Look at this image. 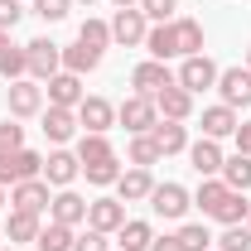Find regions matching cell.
<instances>
[{"label": "cell", "instance_id": "obj_1", "mask_svg": "<svg viewBox=\"0 0 251 251\" xmlns=\"http://www.w3.org/2000/svg\"><path fill=\"white\" fill-rule=\"evenodd\" d=\"M116 121L130 130V135H145V130H155V121H159V111H155V97H126L121 106H116Z\"/></svg>", "mask_w": 251, "mask_h": 251}, {"label": "cell", "instance_id": "obj_2", "mask_svg": "<svg viewBox=\"0 0 251 251\" xmlns=\"http://www.w3.org/2000/svg\"><path fill=\"white\" fill-rule=\"evenodd\" d=\"M145 34H150V20L140 15V5H130V10H116V20H111V39H116V44L135 49V44H145Z\"/></svg>", "mask_w": 251, "mask_h": 251}, {"label": "cell", "instance_id": "obj_3", "mask_svg": "<svg viewBox=\"0 0 251 251\" xmlns=\"http://www.w3.org/2000/svg\"><path fill=\"white\" fill-rule=\"evenodd\" d=\"M77 126H87L92 135H106V130L116 126V106H111L106 97H82V101H77Z\"/></svg>", "mask_w": 251, "mask_h": 251}, {"label": "cell", "instance_id": "obj_4", "mask_svg": "<svg viewBox=\"0 0 251 251\" xmlns=\"http://www.w3.org/2000/svg\"><path fill=\"white\" fill-rule=\"evenodd\" d=\"M25 58H29V77H53L63 68V49L58 44H49V39H34V44H25Z\"/></svg>", "mask_w": 251, "mask_h": 251}, {"label": "cell", "instance_id": "obj_5", "mask_svg": "<svg viewBox=\"0 0 251 251\" xmlns=\"http://www.w3.org/2000/svg\"><path fill=\"white\" fill-rule=\"evenodd\" d=\"M218 92H222V106H251V68H227L218 73Z\"/></svg>", "mask_w": 251, "mask_h": 251}, {"label": "cell", "instance_id": "obj_6", "mask_svg": "<svg viewBox=\"0 0 251 251\" xmlns=\"http://www.w3.org/2000/svg\"><path fill=\"white\" fill-rule=\"evenodd\" d=\"M184 92H203V87H218V68H213V58H203V53H193V58H184V68H179V77H174Z\"/></svg>", "mask_w": 251, "mask_h": 251}, {"label": "cell", "instance_id": "obj_7", "mask_svg": "<svg viewBox=\"0 0 251 251\" xmlns=\"http://www.w3.org/2000/svg\"><path fill=\"white\" fill-rule=\"evenodd\" d=\"M10 203H15V213H44L53 198H49V179H25V184H15L10 188Z\"/></svg>", "mask_w": 251, "mask_h": 251}, {"label": "cell", "instance_id": "obj_8", "mask_svg": "<svg viewBox=\"0 0 251 251\" xmlns=\"http://www.w3.org/2000/svg\"><path fill=\"white\" fill-rule=\"evenodd\" d=\"M188 203H193V198H188V188L184 184H155V193H150V208H155L159 218H184L188 213Z\"/></svg>", "mask_w": 251, "mask_h": 251}, {"label": "cell", "instance_id": "obj_9", "mask_svg": "<svg viewBox=\"0 0 251 251\" xmlns=\"http://www.w3.org/2000/svg\"><path fill=\"white\" fill-rule=\"evenodd\" d=\"M130 82H135L140 97H155V92H164V87H174V73H169L159 58H145L135 73H130Z\"/></svg>", "mask_w": 251, "mask_h": 251}, {"label": "cell", "instance_id": "obj_10", "mask_svg": "<svg viewBox=\"0 0 251 251\" xmlns=\"http://www.w3.org/2000/svg\"><path fill=\"white\" fill-rule=\"evenodd\" d=\"M87 227H97V232H121L126 227V208L121 198H97V203H87Z\"/></svg>", "mask_w": 251, "mask_h": 251}, {"label": "cell", "instance_id": "obj_11", "mask_svg": "<svg viewBox=\"0 0 251 251\" xmlns=\"http://www.w3.org/2000/svg\"><path fill=\"white\" fill-rule=\"evenodd\" d=\"M10 116H39V111H44V87H39V82H25V77H20V82H10Z\"/></svg>", "mask_w": 251, "mask_h": 251}, {"label": "cell", "instance_id": "obj_12", "mask_svg": "<svg viewBox=\"0 0 251 251\" xmlns=\"http://www.w3.org/2000/svg\"><path fill=\"white\" fill-rule=\"evenodd\" d=\"M77 101H82V77H77V73H53V77H49V106L77 111Z\"/></svg>", "mask_w": 251, "mask_h": 251}, {"label": "cell", "instance_id": "obj_13", "mask_svg": "<svg viewBox=\"0 0 251 251\" xmlns=\"http://www.w3.org/2000/svg\"><path fill=\"white\" fill-rule=\"evenodd\" d=\"M49 222H63V227H77V222H87V198H77L73 188H63L58 198L49 203Z\"/></svg>", "mask_w": 251, "mask_h": 251}, {"label": "cell", "instance_id": "obj_14", "mask_svg": "<svg viewBox=\"0 0 251 251\" xmlns=\"http://www.w3.org/2000/svg\"><path fill=\"white\" fill-rule=\"evenodd\" d=\"M155 111H159V121H184L188 111H193V92H184V87L174 82V87L155 92Z\"/></svg>", "mask_w": 251, "mask_h": 251}, {"label": "cell", "instance_id": "obj_15", "mask_svg": "<svg viewBox=\"0 0 251 251\" xmlns=\"http://www.w3.org/2000/svg\"><path fill=\"white\" fill-rule=\"evenodd\" d=\"M188 159H193V169L203 174V179H213V174H222V150H218V140H193L188 145Z\"/></svg>", "mask_w": 251, "mask_h": 251}, {"label": "cell", "instance_id": "obj_16", "mask_svg": "<svg viewBox=\"0 0 251 251\" xmlns=\"http://www.w3.org/2000/svg\"><path fill=\"white\" fill-rule=\"evenodd\" d=\"M116 188H121V203H145L155 193V179H150V169H126Z\"/></svg>", "mask_w": 251, "mask_h": 251}, {"label": "cell", "instance_id": "obj_17", "mask_svg": "<svg viewBox=\"0 0 251 251\" xmlns=\"http://www.w3.org/2000/svg\"><path fill=\"white\" fill-rule=\"evenodd\" d=\"M77 169H82V164H77V155H68V150H53V155L44 159V179H49V184H58V188L73 184V179H77Z\"/></svg>", "mask_w": 251, "mask_h": 251}, {"label": "cell", "instance_id": "obj_18", "mask_svg": "<svg viewBox=\"0 0 251 251\" xmlns=\"http://www.w3.org/2000/svg\"><path fill=\"white\" fill-rule=\"evenodd\" d=\"M73 130H77V111H68V106H49V111H44V135H49L53 145H63Z\"/></svg>", "mask_w": 251, "mask_h": 251}, {"label": "cell", "instance_id": "obj_19", "mask_svg": "<svg viewBox=\"0 0 251 251\" xmlns=\"http://www.w3.org/2000/svg\"><path fill=\"white\" fill-rule=\"evenodd\" d=\"M155 145H159V155H179V150H188V130L184 121H155Z\"/></svg>", "mask_w": 251, "mask_h": 251}, {"label": "cell", "instance_id": "obj_20", "mask_svg": "<svg viewBox=\"0 0 251 251\" xmlns=\"http://www.w3.org/2000/svg\"><path fill=\"white\" fill-rule=\"evenodd\" d=\"M237 111H232V106H208V111H203V135H208V140H222V135H232V130H237Z\"/></svg>", "mask_w": 251, "mask_h": 251}, {"label": "cell", "instance_id": "obj_21", "mask_svg": "<svg viewBox=\"0 0 251 251\" xmlns=\"http://www.w3.org/2000/svg\"><path fill=\"white\" fill-rule=\"evenodd\" d=\"M145 49H150V58H174V53H179V39H174V20H169V25H155V29L145 34Z\"/></svg>", "mask_w": 251, "mask_h": 251}, {"label": "cell", "instance_id": "obj_22", "mask_svg": "<svg viewBox=\"0 0 251 251\" xmlns=\"http://www.w3.org/2000/svg\"><path fill=\"white\" fill-rule=\"evenodd\" d=\"M222 184L237 188V193H247V188H251V155H232V159H222Z\"/></svg>", "mask_w": 251, "mask_h": 251}, {"label": "cell", "instance_id": "obj_23", "mask_svg": "<svg viewBox=\"0 0 251 251\" xmlns=\"http://www.w3.org/2000/svg\"><path fill=\"white\" fill-rule=\"evenodd\" d=\"M150 242H155L150 222H126L121 232H116V247L121 251H150Z\"/></svg>", "mask_w": 251, "mask_h": 251}, {"label": "cell", "instance_id": "obj_24", "mask_svg": "<svg viewBox=\"0 0 251 251\" xmlns=\"http://www.w3.org/2000/svg\"><path fill=\"white\" fill-rule=\"evenodd\" d=\"M97 63H101V53L97 49H87V44H73V49H63V73H92Z\"/></svg>", "mask_w": 251, "mask_h": 251}, {"label": "cell", "instance_id": "obj_25", "mask_svg": "<svg viewBox=\"0 0 251 251\" xmlns=\"http://www.w3.org/2000/svg\"><path fill=\"white\" fill-rule=\"evenodd\" d=\"M247 213H251L247 193H237V188H232V193H227V198L218 203V213H213V218H218L222 227H237V222H247Z\"/></svg>", "mask_w": 251, "mask_h": 251}, {"label": "cell", "instance_id": "obj_26", "mask_svg": "<svg viewBox=\"0 0 251 251\" xmlns=\"http://www.w3.org/2000/svg\"><path fill=\"white\" fill-rule=\"evenodd\" d=\"M111 140L106 135H92V130H82V140H77V164H97V159H111Z\"/></svg>", "mask_w": 251, "mask_h": 251}, {"label": "cell", "instance_id": "obj_27", "mask_svg": "<svg viewBox=\"0 0 251 251\" xmlns=\"http://www.w3.org/2000/svg\"><path fill=\"white\" fill-rule=\"evenodd\" d=\"M73 227H63V222H49V227H39V242L34 247L39 251H73Z\"/></svg>", "mask_w": 251, "mask_h": 251}, {"label": "cell", "instance_id": "obj_28", "mask_svg": "<svg viewBox=\"0 0 251 251\" xmlns=\"http://www.w3.org/2000/svg\"><path fill=\"white\" fill-rule=\"evenodd\" d=\"M174 39H179V53L184 58L203 53V25L198 20H174Z\"/></svg>", "mask_w": 251, "mask_h": 251}, {"label": "cell", "instance_id": "obj_29", "mask_svg": "<svg viewBox=\"0 0 251 251\" xmlns=\"http://www.w3.org/2000/svg\"><path fill=\"white\" fill-rule=\"evenodd\" d=\"M155 159H164V155H159V145H155L150 130H145V135H130V164H135V169H150Z\"/></svg>", "mask_w": 251, "mask_h": 251}, {"label": "cell", "instance_id": "obj_30", "mask_svg": "<svg viewBox=\"0 0 251 251\" xmlns=\"http://www.w3.org/2000/svg\"><path fill=\"white\" fill-rule=\"evenodd\" d=\"M227 193H232V188H227V184L218 179V174H213V179H203V188L193 193V203H198V208H203V213L213 218V213H218V203L227 198Z\"/></svg>", "mask_w": 251, "mask_h": 251}, {"label": "cell", "instance_id": "obj_31", "mask_svg": "<svg viewBox=\"0 0 251 251\" xmlns=\"http://www.w3.org/2000/svg\"><path fill=\"white\" fill-rule=\"evenodd\" d=\"M5 237H10V242H39V218H34V213H10Z\"/></svg>", "mask_w": 251, "mask_h": 251}, {"label": "cell", "instance_id": "obj_32", "mask_svg": "<svg viewBox=\"0 0 251 251\" xmlns=\"http://www.w3.org/2000/svg\"><path fill=\"white\" fill-rule=\"evenodd\" d=\"M77 44H87V49H106L111 44V25H101V20H82V29H77Z\"/></svg>", "mask_w": 251, "mask_h": 251}, {"label": "cell", "instance_id": "obj_33", "mask_svg": "<svg viewBox=\"0 0 251 251\" xmlns=\"http://www.w3.org/2000/svg\"><path fill=\"white\" fill-rule=\"evenodd\" d=\"M82 174H87V184H116L121 179V164L111 155V159H97V164H82Z\"/></svg>", "mask_w": 251, "mask_h": 251}, {"label": "cell", "instance_id": "obj_34", "mask_svg": "<svg viewBox=\"0 0 251 251\" xmlns=\"http://www.w3.org/2000/svg\"><path fill=\"white\" fill-rule=\"evenodd\" d=\"M0 73H5L10 82H20V77L29 73V58H25V49H15V44H10V49L0 53Z\"/></svg>", "mask_w": 251, "mask_h": 251}, {"label": "cell", "instance_id": "obj_35", "mask_svg": "<svg viewBox=\"0 0 251 251\" xmlns=\"http://www.w3.org/2000/svg\"><path fill=\"white\" fill-rule=\"evenodd\" d=\"M174 237H179V247H184V251H208V242H213L203 222H188V227H179Z\"/></svg>", "mask_w": 251, "mask_h": 251}, {"label": "cell", "instance_id": "obj_36", "mask_svg": "<svg viewBox=\"0 0 251 251\" xmlns=\"http://www.w3.org/2000/svg\"><path fill=\"white\" fill-rule=\"evenodd\" d=\"M218 251H251V227H247V222L227 227V232L218 237Z\"/></svg>", "mask_w": 251, "mask_h": 251}, {"label": "cell", "instance_id": "obj_37", "mask_svg": "<svg viewBox=\"0 0 251 251\" xmlns=\"http://www.w3.org/2000/svg\"><path fill=\"white\" fill-rule=\"evenodd\" d=\"M15 150H25V126L0 121V155H15Z\"/></svg>", "mask_w": 251, "mask_h": 251}, {"label": "cell", "instance_id": "obj_38", "mask_svg": "<svg viewBox=\"0 0 251 251\" xmlns=\"http://www.w3.org/2000/svg\"><path fill=\"white\" fill-rule=\"evenodd\" d=\"M179 10V0H140V15L155 20V25H169V15Z\"/></svg>", "mask_w": 251, "mask_h": 251}, {"label": "cell", "instance_id": "obj_39", "mask_svg": "<svg viewBox=\"0 0 251 251\" xmlns=\"http://www.w3.org/2000/svg\"><path fill=\"white\" fill-rule=\"evenodd\" d=\"M68 10H73V0H34V15H39V20H49V25H58Z\"/></svg>", "mask_w": 251, "mask_h": 251}, {"label": "cell", "instance_id": "obj_40", "mask_svg": "<svg viewBox=\"0 0 251 251\" xmlns=\"http://www.w3.org/2000/svg\"><path fill=\"white\" fill-rule=\"evenodd\" d=\"M73 251H111V242H106V232H97V227H87L77 242H73Z\"/></svg>", "mask_w": 251, "mask_h": 251}, {"label": "cell", "instance_id": "obj_41", "mask_svg": "<svg viewBox=\"0 0 251 251\" xmlns=\"http://www.w3.org/2000/svg\"><path fill=\"white\" fill-rule=\"evenodd\" d=\"M20 15H25V10H20V0H0V29H15V25H20Z\"/></svg>", "mask_w": 251, "mask_h": 251}, {"label": "cell", "instance_id": "obj_42", "mask_svg": "<svg viewBox=\"0 0 251 251\" xmlns=\"http://www.w3.org/2000/svg\"><path fill=\"white\" fill-rule=\"evenodd\" d=\"M232 135H237V155H251V121H242Z\"/></svg>", "mask_w": 251, "mask_h": 251}, {"label": "cell", "instance_id": "obj_43", "mask_svg": "<svg viewBox=\"0 0 251 251\" xmlns=\"http://www.w3.org/2000/svg\"><path fill=\"white\" fill-rule=\"evenodd\" d=\"M150 251H184V247H179V237H155Z\"/></svg>", "mask_w": 251, "mask_h": 251}, {"label": "cell", "instance_id": "obj_44", "mask_svg": "<svg viewBox=\"0 0 251 251\" xmlns=\"http://www.w3.org/2000/svg\"><path fill=\"white\" fill-rule=\"evenodd\" d=\"M5 208H10V193H5V184H0V213H5Z\"/></svg>", "mask_w": 251, "mask_h": 251}, {"label": "cell", "instance_id": "obj_45", "mask_svg": "<svg viewBox=\"0 0 251 251\" xmlns=\"http://www.w3.org/2000/svg\"><path fill=\"white\" fill-rule=\"evenodd\" d=\"M5 49H10V29H0V53H5Z\"/></svg>", "mask_w": 251, "mask_h": 251}, {"label": "cell", "instance_id": "obj_46", "mask_svg": "<svg viewBox=\"0 0 251 251\" xmlns=\"http://www.w3.org/2000/svg\"><path fill=\"white\" fill-rule=\"evenodd\" d=\"M111 5H116V10H130V5H140V0H111Z\"/></svg>", "mask_w": 251, "mask_h": 251}, {"label": "cell", "instance_id": "obj_47", "mask_svg": "<svg viewBox=\"0 0 251 251\" xmlns=\"http://www.w3.org/2000/svg\"><path fill=\"white\" fill-rule=\"evenodd\" d=\"M247 68H251V49H247Z\"/></svg>", "mask_w": 251, "mask_h": 251}, {"label": "cell", "instance_id": "obj_48", "mask_svg": "<svg viewBox=\"0 0 251 251\" xmlns=\"http://www.w3.org/2000/svg\"><path fill=\"white\" fill-rule=\"evenodd\" d=\"M0 251H15V247H0Z\"/></svg>", "mask_w": 251, "mask_h": 251}, {"label": "cell", "instance_id": "obj_49", "mask_svg": "<svg viewBox=\"0 0 251 251\" xmlns=\"http://www.w3.org/2000/svg\"><path fill=\"white\" fill-rule=\"evenodd\" d=\"M247 227H251V213H247Z\"/></svg>", "mask_w": 251, "mask_h": 251}, {"label": "cell", "instance_id": "obj_50", "mask_svg": "<svg viewBox=\"0 0 251 251\" xmlns=\"http://www.w3.org/2000/svg\"><path fill=\"white\" fill-rule=\"evenodd\" d=\"M82 5H92V0H82Z\"/></svg>", "mask_w": 251, "mask_h": 251}]
</instances>
